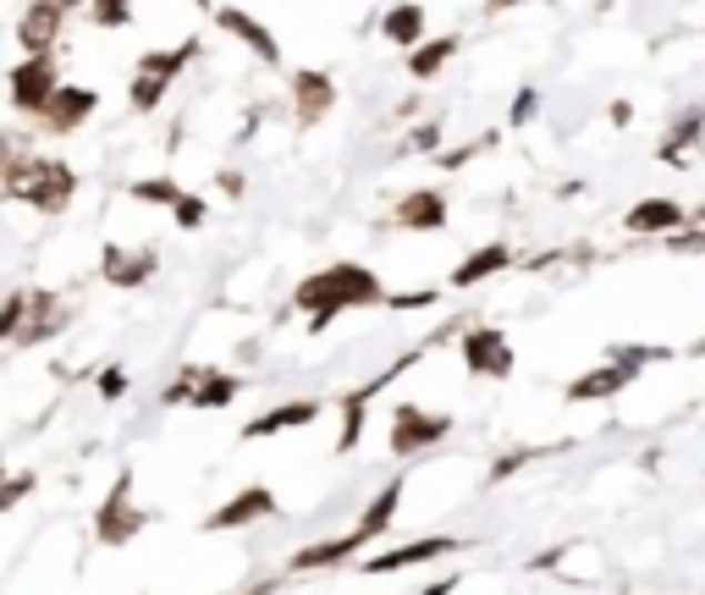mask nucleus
<instances>
[{"instance_id": "f257e3e1", "label": "nucleus", "mask_w": 705, "mask_h": 595, "mask_svg": "<svg viewBox=\"0 0 705 595\" xmlns=\"http://www.w3.org/2000/svg\"><path fill=\"white\" fill-rule=\"evenodd\" d=\"M292 303L309 314V331L320 336L336 314H348V309H370V303H386V288H381V276H375L370 265L336 260V265L314 271L309 282H298Z\"/></svg>"}, {"instance_id": "f03ea898", "label": "nucleus", "mask_w": 705, "mask_h": 595, "mask_svg": "<svg viewBox=\"0 0 705 595\" xmlns=\"http://www.w3.org/2000/svg\"><path fill=\"white\" fill-rule=\"evenodd\" d=\"M403 491H409V480L397 474V480H386L381 491H375V502L364 507V518L348 530V535H336V541H320V546H303V552H292L286 557V574H309V568H331V563H348V557H359L370 541H381L386 530H392V518H397V507H403Z\"/></svg>"}, {"instance_id": "7ed1b4c3", "label": "nucleus", "mask_w": 705, "mask_h": 595, "mask_svg": "<svg viewBox=\"0 0 705 595\" xmlns=\"http://www.w3.org/2000/svg\"><path fill=\"white\" fill-rule=\"evenodd\" d=\"M0 193L17 199V204H33L39 215H61L78 193V177L61 160H17V165H6Z\"/></svg>"}, {"instance_id": "20e7f679", "label": "nucleus", "mask_w": 705, "mask_h": 595, "mask_svg": "<svg viewBox=\"0 0 705 595\" xmlns=\"http://www.w3.org/2000/svg\"><path fill=\"white\" fill-rule=\"evenodd\" d=\"M143 524H149V518L133 507V468H122L117 485H111V496L94 507V541H100V546H128V541L143 535Z\"/></svg>"}, {"instance_id": "39448f33", "label": "nucleus", "mask_w": 705, "mask_h": 595, "mask_svg": "<svg viewBox=\"0 0 705 595\" xmlns=\"http://www.w3.org/2000/svg\"><path fill=\"white\" fill-rule=\"evenodd\" d=\"M11 105L22 111V117H44L50 111V100L61 94V72H56V56H22L17 67H11Z\"/></svg>"}, {"instance_id": "423d86ee", "label": "nucleus", "mask_w": 705, "mask_h": 595, "mask_svg": "<svg viewBox=\"0 0 705 595\" xmlns=\"http://www.w3.org/2000/svg\"><path fill=\"white\" fill-rule=\"evenodd\" d=\"M282 513V502H276V491L271 485H243L232 502H221L215 513H204V535H221V530H249V524H265V518H276Z\"/></svg>"}, {"instance_id": "0eeeda50", "label": "nucleus", "mask_w": 705, "mask_h": 595, "mask_svg": "<svg viewBox=\"0 0 705 595\" xmlns=\"http://www.w3.org/2000/svg\"><path fill=\"white\" fill-rule=\"evenodd\" d=\"M457 353H463V370L480 375V381H507L513 375V347L496 325H469Z\"/></svg>"}, {"instance_id": "6e6552de", "label": "nucleus", "mask_w": 705, "mask_h": 595, "mask_svg": "<svg viewBox=\"0 0 705 595\" xmlns=\"http://www.w3.org/2000/svg\"><path fill=\"white\" fill-rule=\"evenodd\" d=\"M441 436H452L446 414H424L420 403H397V414H392V452L397 457H414L424 446H435Z\"/></svg>"}, {"instance_id": "1a4fd4ad", "label": "nucleus", "mask_w": 705, "mask_h": 595, "mask_svg": "<svg viewBox=\"0 0 705 595\" xmlns=\"http://www.w3.org/2000/svg\"><path fill=\"white\" fill-rule=\"evenodd\" d=\"M463 541L452 535H424V541H409V546H392V552H375L359 563V574H397V568H414V563H435V557H452Z\"/></svg>"}, {"instance_id": "9d476101", "label": "nucleus", "mask_w": 705, "mask_h": 595, "mask_svg": "<svg viewBox=\"0 0 705 595\" xmlns=\"http://www.w3.org/2000/svg\"><path fill=\"white\" fill-rule=\"evenodd\" d=\"M695 215L678 204V199H639L628 215H623V226L634 232V238H673V232H684Z\"/></svg>"}, {"instance_id": "9b49d317", "label": "nucleus", "mask_w": 705, "mask_h": 595, "mask_svg": "<svg viewBox=\"0 0 705 595\" xmlns=\"http://www.w3.org/2000/svg\"><path fill=\"white\" fill-rule=\"evenodd\" d=\"M215 22H221L226 33H238V39H243V50H249L254 61H265V67H282V44H276V33H271L265 22H254L243 6H215Z\"/></svg>"}, {"instance_id": "f8f14e48", "label": "nucleus", "mask_w": 705, "mask_h": 595, "mask_svg": "<svg viewBox=\"0 0 705 595\" xmlns=\"http://www.w3.org/2000/svg\"><path fill=\"white\" fill-rule=\"evenodd\" d=\"M336 105V83H331V72H292V111H298V128H314V122H325V111Z\"/></svg>"}, {"instance_id": "ddd939ff", "label": "nucleus", "mask_w": 705, "mask_h": 595, "mask_svg": "<svg viewBox=\"0 0 705 595\" xmlns=\"http://www.w3.org/2000/svg\"><path fill=\"white\" fill-rule=\"evenodd\" d=\"M320 409H325L320 397H292V403H282V409L249 420V425H243V442H265V436H282V431H303V425L320 420Z\"/></svg>"}, {"instance_id": "4468645a", "label": "nucleus", "mask_w": 705, "mask_h": 595, "mask_svg": "<svg viewBox=\"0 0 705 595\" xmlns=\"http://www.w3.org/2000/svg\"><path fill=\"white\" fill-rule=\"evenodd\" d=\"M94 105H100V94L89 89V83H61V94L50 100V111L39 117L50 133H72V128H83L89 117H94Z\"/></svg>"}, {"instance_id": "2eb2a0df", "label": "nucleus", "mask_w": 705, "mask_h": 595, "mask_svg": "<svg viewBox=\"0 0 705 595\" xmlns=\"http://www.w3.org/2000/svg\"><path fill=\"white\" fill-rule=\"evenodd\" d=\"M61 22H67V6H28L22 11V22H17V39H22V56H50V44H56V33H61Z\"/></svg>"}, {"instance_id": "dca6fc26", "label": "nucleus", "mask_w": 705, "mask_h": 595, "mask_svg": "<svg viewBox=\"0 0 705 595\" xmlns=\"http://www.w3.org/2000/svg\"><path fill=\"white\" fill-rule=\"evenodd\" d=\"M397 226L403 232H441L446 226V193L441 188H414L397 199Z\"/></svg>"}, {"instance_id": "f3484780", "label": "nucleus", "mask_w": 705, "mask_h": 595, "mask_svg": "<svg viewBox=\"0 0 705 595\" xmlns=\"http://www.w3.org/2000/svg\"><path fill=\"white\" fill-rule=\"evenodd\" d=\"M639 375H628L623 364H601V370H584L578 381H567V403H601V397H617V392H628Z\"/></svg>"}, {"instance_id": "a211bd4d", "label": "nucleus", "mask_w": 705, "mask_h": 595, "mask_svg": "<svg viewBox=\"0 0 705 595\" xmlns=\"http://www.w3.org/2000/svg\"><path fill=\"white\" fill-rule=\"evenodd\" d=\"M100 276H105L111 288L133 293V288H143V282L154 276V254H149V249H143V254H128V249L105 243V254H100Z\"/></svg>"}, {"instance_id": "6ab92c4d", "label": "nucleus", "mask_w": 705, "mask_h": 595, "mask_svg": "<svg viewBox=\"0 0 705 595\" xmlns=\"http://www.w3.org/2000/svg\"><path fill=\"white\" fill-rule=\"evenodd\" d=\"M507 265H513V249H507V243H485V249H474V254L452 271V288H457V293H469V288H480V282L502 276Z\"/></svg>"}, {"instance_id": "aec40b11", "label": "nucleus", "mask_w": 705, "mask_h": 595, "mask_svg": "<svg viewBox=\"0 0 705 595\" xmlns=\"http://www.w3.org/2000/svg\"><path fill=\"white\" fill-rule=\"evenodd\" d=\"M381 33L414 56L424 44V6H392V11H381Z\"/></svg>"}, {"instance_id": "412c9836", "label": "nucleus", "mask_w": 705, "mask_h": 595, "mask_svg": "<svg viewBox=\"0 0 705 595\" xmlns=\"http://www.w3.org/2000/svg\"><path fill=\"white\" fill-rule=\"evenodd\" d=\"M701 133H705V111L695 105V111H684V117L673 122V133L662 139V149H656V154H662L667 165H684V160H689V149L701 144Z\"/></svg>"}, {"instance_id": "4be33fe9", "label": "nucleus", "mask_w": 705, "mask_h": 595, "mask_svg": "<svg viewBox=\"0 0 705 595\" xmlns=\"http://www.w3.org/2000/svg\"><path fill=\"white\" fill-rule=\"evenodd\" d=\"M457 50H463V39H457V33H441V39H424L420 50L409 56V72H414L420 83H430V78H441V67H446V61H452Z\"/></svg>"}, {"instance_id": "5701e85b", "label": "nucleus", "mask_w": 705, "mask_h": 595, "mask_svg": "<svg viewBox=\"0 0 705 595\" xmlns=\"http://www.w3.org/2000/svg\"><path fill=\"white\" fill-rule=\"evenodd\" d=\"M193 56H199V39H188L182 50H143L133 72H143V78H160V83H177V78H182V67H188Z\"/></svg>"}, {"instance_id": "b1692460", "label": "nucleus", "mask_w": 705, "mask_h": 595, "mask_svg": "<svg viewBox=\"0 0 705 595\" xmlns=\"http://www.w3.org/2000/svg\"><path fill=\"white\" fill-rule=\"evenodd\" d=\"M667 359H678V353L662 347V342H612L606 347V364H623L628 375H639L645 364H667Z\"/></svg>"}, {"instance_id": "393cba45", "label": "nucleus", "mask_w": 705, "mask_h": 595, "mask_svg": "<svg viewBox=\"0 0 705 595\" xmlns=\"http://www.w3.org/2000/svg\"><path fill=\"white\" fill-rule=\"evenodd\" d=\"M238 392H243V381H238V375H221V370H215V375H204V381H199V392H193V409L215 414V409H226V403H232Z\"/></svg>"}, {"instance_id": "a878e982", "label": "nucleus", "mask_w": 705, "mask_h": 595, "mask_svg": "<svg viewBox=\"0 0 705 595\" xmlns=\"http://www.w3.org/2000/svg\"><path fill=\"white\" fill-rule=\"evenodd\" d=\"M28 314H33V293H11V298H6V303H0V342H22Z\"/></svg>"}, {"instance_id": "bb28decb", "label": "nucleus", "mask_w": 705, "mask_h": 595, "mask_svg": "<svg viewBox=\"0 0 705 595\" xmlns=\"http://www.w3.org/2000/svg\"><path fill=\"white\" fill-rule=\"evenodd\" d=\"M139 204H165V210H177V199H182V188H177V177H143L128 188Z\"/></svg>"}, {"instance_id": "cd10ccee", "label": "nucleus", "mask_w": 705, "mask_h": 595, "mask_svg": "<svg viewBox=\"0 0 705 595\" xmlns=\"http://www.w3.org/2000/svg\"><path fill=\"white\" fill-rule=\"evenodd\" d=\"M165 89H171V83H160V78H143V72H133V83H128V105H133L139 117H149V111L165 100Z\"/></svg>"}, {"instance_id": "c85d7f7f", "label": "nucleus", "mask_w": 705, "mask_h": 595, "mask_svg": "<svg viewBox=\"0 0 705 595\" xmlns=\"http://www.w3.org/2000/svg\"><path fill=\"white\" fill-rule=\"evenodd\" d=\"M546 452H552V446H513V452H502V457L491 463V485L513 480V474H518V468H524L530 457H546Z\"/></svg>"}, {"instance_id": "c756f323", "label": "nucleus", "mask_w": 705, "mask_h": 595, "mask_svg": "<svg viewBox=\"0 0 705 595\" xmlns=\"http://www.w3.org/2000/svg\"><path fill=\"white\" fill-rule=\"evenodd\" d=\"M204 215H210V204H204L199 193H188V188H182V199H177V210H171V221H177L182 232H199V226H204Z\"/></svg>"}, {"instance_id": "7c9ffc66", "label": "nucleus", "mask_w": 705, "mask_h": 595, "mask_svg": "<svg viewBox=\"0 0 705 595\" xmlns=\"http://www.w3.org/2000/svg\"><path fill=\"white\" fill-rule=\"evenodd\" d=\"M94 392H100V403H122V397H128V375H122V364H105L100 381H94Z\"/></svg>"}, {"instance_id": "2f4dec72", "label": "nucleus", "mask_w": 705, "mask_h": 595, "mask_svg": "<svg viewBox=\"0 0 705 595\" xmlns=\"http://www.w3.org/2000/svg\"><path fill=\"white\" fill-rule=\"evenodd\" d=\"M33 496V474H6L0 480V513H11L17 502H28Z\"/></svg>"}, {"instance_id": "473e14b6", "label": "nucleus", "mask_w": 705, "mask_h": 595, "mask_svg": "<svg viewBox=\"0 0 705 595\" xmlns=\"http://www.w3.org/2000/svg\"><path fill=\"white\" fill-rule=\"evenodd\" d=\"M89 22H94V28H128V22H133V6L100 0V6H89Z\"/></svg>"}, {"instance_id": "72a5a7b5", "label": "nucleus", "mask_w": 705, "mask_h": 595, "mask_svg": "<svg viewBox=\"0 0 705 595\" xmlns=\"http://www.w3.org/2000/svg\"><path fill=\"white\" fill-rule=\"evenodd\" d=\"M535 111H541V89H518V100H513V111H507V128H530Z\"/></svg>"}, {"instance_id": "f704fd0d", "label": "nucleus", "mask_w": 705, "mask_h": 595, "mask_svg": "<svg viewBox=\"0 0 705 595\" xmlns=\"http://www.w3.org/2000/svg\"><path fill=\"white\" fill-rule=\"evenodd\" d=\"M491 144H496V133H485V139H474V144H463V149H446V154H441V165H446V171H457V165H469L480 149H491Z\"/></svg>"}, {"instance_id": "c9c22d12", "label": "nucleus", "mask_w": 705, "mask_h": 595, "mask_svg": "<svg viewBox=\"0 0 705 595\" xmlns=\"http://www.w3.org/2000/svg\"><path fill=\"white\" fill-rule=\"evenodd\" d=\"M667 243H673V254H705V226L689 221V226H684V232H673Z\"/></svg>"}, {"instance_id": "e433bc0d", "label": "nucleus", "mask_w": 705, "mask_h": 595, "mask_svg": "<svg viewBox=\"0 0 705 595\" xmlns=\"http://www.w3.org/2000/svg\"><path fill=\"white\" fill-rule=\"evenodd\" d=\"M424 303H441L435 288H420V293H392L386 298V309H424Z\"/></svg>"}, {"instance_id": "4c0bfd02", "label": "nucleus", "mask_w": 705, "mask_h": 595, "mask_svg": "<svg viewBox=\"0 0 705 595\" xmlns=\"http://www.w3.org/2000/svg\"><path fill=\"white\" fill-rule=\"evenodd\" d=\"M160 403H165V409H177V403H193V381H188V375H182V381H171V386L160 392Z\"/></svg>"}, {"instance_id": "58836bf2", "label": "nucleus", "mask_w": 705, "mask_h": 595, "mask_svg": "<svg viewBox=\"0 0 705 595\" xmlns=\"http://www.w3.org/2000/svg\"><path fill=\"white\" fill-rule=\"evenodd\" d=\"M435 144H441V128H435V122H424V128L409 133V149H435Z\"/></svg>"}, {"instance_id": "ea45409f", "label": "nucleus", "mask_w": 705, "mask_h": 595, "mask_svg": "<svg viewBox=\"0 0 705 595\" xmlns=\"http://www.w3.org/2000/svg\"><path fill=\"white\" fill-rule=\"evenodd\" d=\"M457 591V574H446V579H435V585H424L420 595H452Z\"/></svg>"}, {"instance_id": "a19ab883", "label": "nucleus", "mask_w": 705, "mask_h": 595, "mask_svg": "<svg viewBox=\"0 0 705 595\" xmlns=\"http://www.w3.org/2000/svg\"><path fill=\"white\" fill-rule=\"evenodd\" d=\"M612 122H617V128H628V122H634V105H628V100H617V105H612Z\"/></svg>"}, {"instance_id": "79ce46f5", "label": "nucleus", "mask_w": 705, "mask_h": 595, "mask_svg": "<svg viewBox=\"0 0 705 595\" xmlns=\"http://www.w3.org/2000/svg\"><path fill=\"white\" fill-rule=\"evenodd\" d=\"M684 353H689V359H705V336L695 342V347H684Z\"/></svg>"}, {"instance_id": "37998d69", "label": "nucleus", "mask_w": 705, "mask_h": 595, "mask_svg": "<svg viewBox=\"0 0 705 595\" xmlns=\"http://www.w3.org/2000/svg\"><path fill=\"white\" fill-rule=\"evenodd\" d=\"M6 154H11V144H6V133H0V171H6Z\"/></svg>"}]
</instances>
